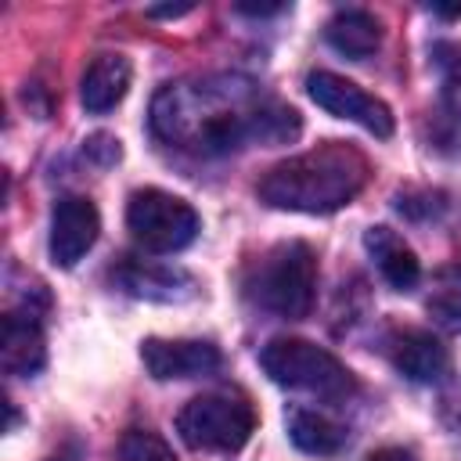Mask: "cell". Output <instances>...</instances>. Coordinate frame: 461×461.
Masks as SVG:
<instances>
[{"label": "cell", "instance_id": "obj_3", "mask_svg": "<svg viewBox=\"0 0 461 461\" xmlns=\"http://www.w3.org/2000/svg\"><path fill=\"white\" fill-rule=\"evenodd\" d=\"M245 299L274 317L303 321L317 299V256L306 241L267 249L245 274Z\"/></svg>", "mask_w": 461, "mask_h": 461}, {"label": "cell", "instance_id": "obj_23", "mask_svg": "<svg viewBox=\"0 0 461 461\" xmlns=\"http://www.w3.org/2000/svg\"><path fill=\"white\" fill-rule=\"evenodd\" d=\"M191 11V4H176V7H151L148 14L151 18H176V14H187Z\"/></svg>", "mask_w": 461, "mask_h": 461}, {"label": "cell", "instance_id": "obj_22", "mask_svg": "<svg viewBox=\"0 0 461 461\" xmlns=\"http://www.w3.org/2000/svg\"><path fill=\"white\" fill-rule=\"evenodd\" d=\"M367 461H414V454L403 447H382V450H371Z\"/></svg>", "mask_w": 461, "mask_h": 461}, {"label": "cell", "instance_id": "obj_4", "mask_svg": "<svg viewBox=\"0 0 461 461\" xmlns=\"http://www.w3.org/2000/svg\"><path fill=\"white\" fill-rule=\"evenodd\" d=\"M263 371L270 382L285 389L310 393L328 403H346L357 396V378L353 371L328 349L306 342V339H270L259 353Z\"/></svg>", "mask_w": 461, "mask_h": 461}, {"label": "cell", "instance_id": "obj_21", "mask_svg": "<svg viewBox=\"0 0 461 461\" xmlns=\"http://www.w3.org/2000/svg\"><path fill=\"white\" fill-rule=\"evenodd\" d=\"M281 11H285V4H238V14H249V18H270Z\"/></svg>", "mask_w": 461, "mask_h": 461}, {"label": "cell", "instance_id": "obj_11", "mask_svg": "<svg viewBox=\"0 0 461 461\" xmlns=\"http://www.w3.org/2000/svg\"><path fill=\"white\" fill-rule=\"evenodd\" d=\"M140 360H144L148 375L158 378V382L212 375L223 364L220 349L205 339H144L140 342Z\"/></svg>", "mask_w": 461, "mask_h": 461}, {"label": "cell", "instance_id": "obj_10", "mask_svg": "<svg viewBox=\"0 0 461 461\" xmlns=\"http://www.w3.org/2000/svg\"><path fill=\"white\" fill-rule=\"evenodd\" d=\"M101 216L97 205L83 194H65L58 198L50 212V259L58 267H76L97 241Z\"/></svg>", "mask_w": 461, "mask_h": 461}, {"label": "cell", "instance_id": "obj_2", "mask_svg": "<svg viewBox=\"0 0 461 461\" xmlns=\"http://www.w3.org/2000/svg\"><path fill=\"white\" fill-rule=\"evenodd\" d=\"M367 184V158L342 140L317 144L313 151L292 155L267 169L259 198L288 212H335L349 205Z\"/></svg>", "mask_w": 461, "mask_h": 461}, {"label": "cell", "instance_id": "obj_8", "mask_svg": "<svg viewBox=\"0 0 461 461\" xmlns=\"http://www.w3.org/2000/svg\"><path fill=\"white\" fill-rule=\"evenodd\" d=\"M0 364L14 378H29L47 364L43 313L32 306V299L4 313V321H0Z\"/></svg>", "mask_w": 461, "mask_h": 461}, {"label": "cell", "instance_id": "obj_12", "mask_svg": "<svg viewBox=\"0 0 461 461\" xmlns=\"http://www.w3.org/2000/svg\"><path fill=\"white\" fill-rule=\"evenodd\" d=\"M115 281L137 295V299H155V303H180L194 292V281L176 270V267H162V263H151V259H122L119 270H115Z\"/></svg>", "mask_w": 461, "mask_h": 461}, {"label": "cell", "instance_id": "obj_18", "mask_svg": "<svg viewBox=\"0 0 461 461\" xmlns=\"http://www.w3.org/2000/svg\"><path fill=\"white\" fill-rule=\"evenodd\" d=\"M115 461H176V454L162 436H155L148 429H130L119 439Z\"/></svg>", "mask_w": 461, "mask_h": 461}, {"label": "cell", "instance_id": "obj_19", "mask_svg": "<svg viewBox=\"0 0 461 461\" xmlns=\"http://www.w3.org/2000/svg\"><path fill=\"white\" fill-rule=\"evenodd\" d=\"M443 101H447V108L461 119V50H457V58L447 65V76H443Z\"/></svg>", "mask_w": 461, "mask_h": 461}, {"label": "cell", "instance_id": "obj_5", "mask_svg": "<svg viewBox=\"0 0 461 461\" xmlns=\"http://www.w3.org/2000/svg\"><path fill=\"white\" fill-rule=\"evenodd\" d=\"M256 429V411L241 393H202L176 414V432L191 450L238 454Z\"/></svg>", "mask_w": 461, "mask_h": 461}, {"label": "cell", "instance_id": "obj_6", "mask_svg": "<svg viewBox=\"0 0 461 461\" xmlns=\"http://www.w3.org/2000/svg\"><path fill=\"white\" fill-rule=\"evenodd\" d=\"M126 227H130L133 241L144 252L166 256V252H180V249H187L194 241V234H198V212L184 198H176L169 191L144 187V191H133L130 194Z\"/></svg>", "mask_w": 461, "mask_h": 461}, {"label": "cell", "instance_id": "obj_16", "mask_svg": "<svg viewBox=\"0 0 461 461\" xmlns=\"http://www.w3.org/2000/svg\"><path fill=\"white\" fill-rule=\"evenodd\" d=\"M288 436L303 454H313V457H331L349 439V432L335 418H328L321 411H310V407H292L288 411Z\"/></svg>", "mask_w": 461, "mask_h": 461}, {"label": "cell", "instance_id": "obj_7", "mask_svg": "<svg viewBox=\"0 0 461 461\" xmlns=\"http://www.w3.org/2000/svg\"><path fill=\"white\" fill-rule=\"evenodd\" d=\"M306 94L313 97V104H321L324 112L349 119L357 126H364L375 137H389L393 133V112L385 101L371 97L367 90H360L353 79L335 76V72H310L306 76Z\"/></svg>", "mask_w": 461, "mask_h": 461}, {"label": "cell", "instance_id": "obj_20", "mask_svg": "<svg viewBox=\"0 0 461 461\" xmlns=\"http://www.w3.org/2000/svg\"><path fill=\"white\" fill-rule=\"evenodd\" d=\"M90 158H97L101 166H112V162H119V155H122V148H119V140L115 137H108V133H94L90 140H86V148H83Z\"/></svg>", "mask_w": 461, "mask_h": 461}, {"label": "cell", "instance_id": "obj_15", "mask_svg": "<svg viewBox=\"0 0 461 461\" xmlns=\"http://www.w3.org/2000/svg\"><path fill=\"white\" fill-rule=\"evenodd\" d=\"M324 36H328V43H331L339 54L360 61V58H371V54L378 50V43H382V25H378V18H375L371 11L346 7V11H339V14L324 25Z\"/></svg>", "mask_w": 461, "mask_h": 461}, {"label": "cell", "instance_id": "obj_1", "mask_svg": "<svg viewBox=\"0 0 461 461\" xmlns=\"http://www.w3.org/2000/svg\"><path fill=\"white\" fill-rule=\"evenodd\" d=\"M151 130L176 151L223 158L249 144H292L303 119L292 104L263 94L241 76H205L169 83L151 101Z\"/></svg>", "mask_w": 461, "mask_h": 461}, {"label": "cell", "instance_id": "obj_24", "mask_svg": "<svg viewBox=\"0 0 461 461\" xmlns=\"http://www.w3.org/2000/svg\"><path fill=\"white\" fill-rule=\"evenodd\" d=\"M429 11L439 14V18H461V4H457V7H439V4H432Z\"/></svg>", "mask_w": 461, "mask_h": 461}, {"label": "cell", "instance_id": "obj_14", "mask_svg": "<svg viewBox=\"0 0 461 461\" xmlns=\"http://www.w3.org/2000/svg\"><path fill=\"white\" fill-rule=\"evenodd\" d=\"M126 90H130V61L122 54H97L86 65L83 83H79L83 108L94 115L112 112L126 97Z\"/></svg>", "mask_w": 461, "mask_h": 461}, {"label": "cell", "instance_id": "obj_17", "mask_svg": "<svg viewBox=\"0 0 461 461\" xmlns=\"http://www.w3.org/2000/svg\"><path fill=\"white\" fill-rule=\"evenodd\" d=\"M425 310L443 331H461V263H447L432 274Z\"/></svg>", "mask_w": 461, "mask_h": 461}, {"label": "cell", "instance_id": "obj_13", "mask_svg": "<svg viewBox=\"0 0 461 461\" xmlns=\"http://www.w3.org/2000/svg\"><path fill=\"white\" fill-rule=\"evenodd\" d=\"M364 249L371 252L378 274L396 288V292H411L421 281V263L411 252V245L389 230V227H367L364 230Z\"/></svg>", "mask_w": 461, "mask_h": 461}, {"label": "cell", "instance_id": "obj_9", "mask_svg": "<svg viewBox=\"0 0 461 461\" xmlns=\"http://www.w3.org/2000/svg\"><path fill=\"white\" fill-rule=\"evenodd\" d=\"M389 364L418 382V385H432V382H443L450 375V353L447 346L432 335V331H421V328H393L382 342Z\"/></svg>", "mask_w": 461, "mask_h": 461}]
</instances>
